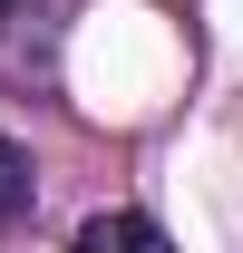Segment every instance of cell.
<instances>
[{
	"instance_id": "cell-2",
	"label": "cell",
	"mask_w": 243,
	"mask_h": 253,
	"mask_svg": "<svg viewBox=\"0 0 243 253\" xmlns=\"http://www.w3.org/2000/svg\"><path fill=\"white\" fill-rule=\"evenodd\" d=\"M30 185H39V166H30V146H10L0 136V234L30 214Z\"/></svg>"
},
{
	"instance_id": "cell-1",
	"label": "cell",
	"mask_w": 243,
	"mask_h": 253,
	"mask_svg": "<svg viewBox=\"0 0 243 253\" xmlns=\"http://www.w3.org/2000/svg\"><path fill=\"white\" fill-rule=\"evenodd\" d=\"M78 244H88V253H107V244H165V224H156V214H88V224H78Z\"/></svg>"
}]
</instances>
